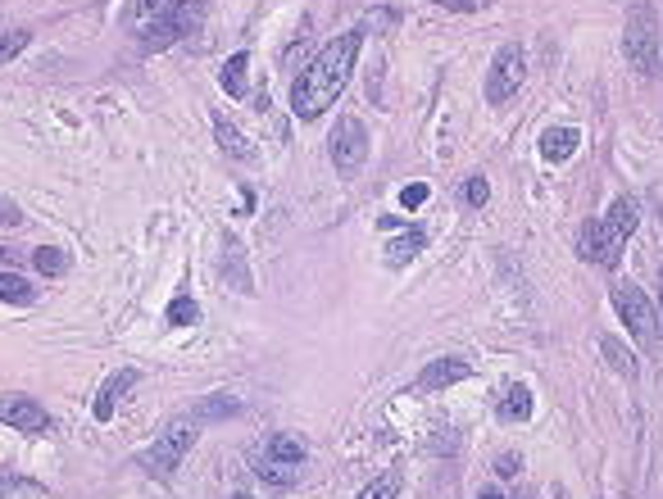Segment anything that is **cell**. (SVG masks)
<instances>
[{"label":"cell","mask_w":663,"mask_h":499,"mask_svg":"<svg viewBox=\"0 0 663 499\" xmlns=\"http://www.w3.org/2000/svg\"><path fill=\"white\" fill-rule=\"evenodd\" d=\"M164 318H169V327H196L200 323V304L191 300V295H173L169 309H164Z\"/></svg>","instance_id":"obj_25"},{"label":"cell","mask_w":663,"mask_h":499,"mask_svg":"<svg viewBox=\"0 0 663 499\" xmlns=\"http://www.w3.org/2000/svg\"><path fill=\"white\" fill-rule=\"evenodd\" d=\"M523 499H536V495H532V490H527V495H523Z\"/></svg>","instance_id":"obj_39"},{"label":"cell","mask_w":663,"mask_h":499,"mask_svg":"<svg viewBox=\"0 0 663 499\" xmlns=\"http://www.w3.org/2000/svg\"><path fill=\"white\" fill-rule=\"evenodd\" d=\"M523 78H527V55H523L518 41H509V46H500L495 59H491V73H486V100H491V105L514 100L518 87H523Z\"/></svg>","instance_id":"obj_4"},{"label":"cell","mask_w":663,"mask_h":499,"mask_svg":"<svg viewBox=\"0 0 663 499\" xmlns=\"http://www.w3.org/2000/svg\"><path fill=\"white\" fill-rule=\"evenodd\" d=\"M386 28H396V14H391V10H373V14H368V32H386Z\"/></svg>","instance_id":"obj_32"},{"label":"cell","mask_w":663,"mask_h":499,"mask_svg":"<svg viewBox=\"0 0 663 499\" xmlns=\"http://www.w3.org/2000/svg\"><path fill=\"white\" fill-rule=\"evenodd\" d=\"M228 268V277H232V286H237L241 295H250L255 286H250V273H246V259H241V241L237 236H223V255H218V273Z\"/></svg>","instance_id":"obj_16"},{"label":"cell","mask_w":663,"mask_h":499,"mask_svg":"<svg viewBox=\"0 0 663 499\" xmlns=\"http://www.w3.org/2000/svg\"><path fill=\"white\" fill-rule=\"evenodd\" d=\"M427 196H432V191H427L423 182H409L405 191H400V205H405V209H423V205H427Z\"/></svg>","instance_id":"obj_30"},{"label":"cell","mask_w":663,"mask_h":499,"mask_svg":"<svg viewBox=\"0 0 663 499\" xmlns=\"http://www.w3.org/2000/svg\"><path fill=\"white\" fill-rule=\"evenodd\" d=\"M32 46V32L28 28H14V32H0V69L10 64V59H19L23 50Z\"/></svg>","instance_id":"obj_28"},{"label":"cell","mask_w":663,"mask_h":499,"mask_svg":"<svg viewBox=\"0 0 663 499\" xmlns=\"http://www.w3.org/2000/svg\"><path fill=\"white\" fill-rule=\"evenodd\" d=\"M368 159V128L359 123L355 114L337 118V128H332V164H337L341 177H355Z\"/></svg>","instance_id":"obj_6"},{"label":"cell","mask_w":663,"mask_h":499,"mask_svg":"<svg viewBox=\"0 0 663 499\" xmlns=\"http://www.w3.org/2000/svg\"><path fill=\"white\" fill-rule=\"evenodd\" d=\"M459 196H464L468 209H482L486 200H491V186H486V177L477 173V177H468V182H464V191H459Z\"/></svg>","instance_id":"obj_29"},{"label":"cell","mask_w":663,"mask_h":499,"mask_svg":"<svg viewBox=\"0 0 663 499\" xmlns=\"http://www.w3.org/2000/svg\"><path fill=\"white\" fill-rule=\"evenodd\" d=\"M609 300H614L618 318L627 323V332H632L636 341H654V336H659V327H654V323H659V314H654V304L645 300L641 286H632V282H614Z\"/></svg>","instance_id":"obj_5"},{"label":"cell","mask_w":663,"mask_h":499,"mask_svg":"<svg viewBox=\"0 0 663 499\" xmlns=\"http://www.w3.org/2000/svg\"><path fill=\"white\" fill-rule=\"evenodd\" d=\"M518 468H523V459H518V454H500V459H495V477H500V481L518 477Z\"/></svg>","instance_id":"obj_31"},{"label":"cell","mask_w":663,"mask_h":499,"mask_svg":"<svg viewBox=\"0 0 663 499\" xmlns=\"http://www.w3.org/2000/svg\"><path fill=\"white\" fill-rule=\"evenodd\" d=\"M468 377H473V363L468 359H432L423 368V377H418V391H446V386L468 382Z\"/></svg>","instance_id":"obj_12"},{"label":"cell","mask_w":663,"mask_h":499,"mask_svg":"<svg viewBox=\"0 0 663 499\" xmlns=\"http://www.w3.org/2000/svg\"><path fill=\"white\" fill-rule=\"evenodd\" d=\"M623 55L636 73H659V14L650 0H632L623 23Z\"/></svg>","instance_id":"obj_3"},{"label":"cell","mask_w":663,"mask_h":499,"mask_svg":"<svg viewBox=\"0 0 663 499\" xmlns=\"http://www.w3.org/2000/svg\"><path fill=\"white\" fill-rule=\"evenodd\" d=\"M200 14H205V10H200V0H191L187 10L169 14V19H164V23H155V28H150V32H141V46H146V50H164V46H173V41H178V37H187V32L196 28V23H200Z\"/></svg>","instance_id":"obj_8"},{"label":"cell","mask_w":663,"mask_h":499,"mask_svg":"<svg viewBox=\"0 0 663 499\" xmlns=\"http://www.w3.org/2000/svg\"><path fill=\"white\" fill-rule=\"evenodd\" d=\"M228 499H255V495H241V490H237V495H228Z\"/></svg>","instance_id":"obj_38"},{"label":"cell","mask_w":663,"mask_h":499,"mask_svg":"<svg viewBox=\"0 0 663 499\" xmlns=\"http://www.w3.org/2000/svg\"><path fill=\"white\" fill-rule=\"evenodd\" d=\"M0 223H5V227H19L23 223L19 205H14V200H5V196H0Z\"/></svg>","instance_id":"obj_33"},{"label":"cell","mask_w":663,"mask_h":499,"mask_svg":"<svg viewBox=\"0 0 663 499\" xmlns=\"http://www.w3.org/2000/svg\"><path fill=\"white\" fill-rule=\"evenodd\" d=\"M200 427H205V422H200L191 409L178 413V418H169V422H164V431L155 436V445L141 454V468H146L155 481H173V472L187 463V454H191V445H196Z\"/></svg>","instance_id":"obj_2"},{"label":"cell","mask_w":663,"mask_h":499,"mask_svg":"<svg viewBox=\"0 0 663 499\" xmlns=\"http://www.w3.org/2000/svg\"><path fill=\"white\" fill-rule=\"evenodd\" d=\"M255 472H259V481H268V486H296V477H300V468H291V463H273V459L255 463Z\"/></svg>","instance_id":"obj_27"},{"label":"cell","mask_w":663,"mask_h":499,"mask_svg":"<svg viewBox=\"0 0 663 499\" xmlns=\"http://www.w3.org/2000/svg\"><path fill=\"white\" fill-rule=\"evenodd\" d=\"M482 499H505V495H500L495 486H486V490H482Z\"/></svg>","instance_id":"obj_36"},{"label":"cell","mask_w":663,"mask_h":499,"mask_svg":"<svg viewBox=\"0 0 663 499\" xmlns=\"http://www.w3.org/2000/svg\"><path fill=\"white\" fill-rule=\"evenodd\" d=\"M500 418H505V422H527V418H532V391H527V386H514V391L500 400Z\"/></svg>","instance_id":"obj_22"},{"label":"cell","mask_w":663,"mask_h":499,"mask_svg":"<svg viewBox=\"0 0 663 499\" xmlns=\"http://www.w3.org/2000/svg\"><path fill=\"white\" fill-rule=\"evenodd\" d=\"M423 245H427V232H423V227H409L405 236H396V241L386 245V264H391V268L409 264V259H414L418 250H423Z\"/></svg>","instance_id":"obj_18"},{"label":"cell","mask_w":663,"mask_h":499,"mask_svg":"<svg viewBox=\"0 0 663 499\" xmlns=\"http://www.w3.org/2000/svg\"><path fill=\"white\" fill-rule=\"evenodd\" d=\"M187 5H191V0H132L128 14H123V23H128V28L141 37V32H150L155 23H164L169 14L187 10Z\"/></svg>","instance_id":"obj_10"},{"label":"cell","mask_w":663,"mask_h":499,"mask_svg":"<svg viewBox=\"0 0 663 499\" xmlns=\"http://www.w3.org/2000/svg\"><path fill=\"white\" fill-rule=\"evenodd\" d=\"M268 459H273V463H291V468H300V463L309 459V445L300 441V436H291V431H278V436L268 441Z\"/></svg>","instance_id":"obj_17"},{"label":"cell","mask_w":663,"mask_h":499,"mask_svg":"<svg viewBox=\"0 0 663 499\" xmlns=\"http://www.w3.org/2000/svg\"><path fill=\"white\" fill-rule=\"evenodd\" d=\"M32 268L41 277H64L69 273V255H64L60 245H41V250H32Z\"/></svg>","instance_id":"obj_21"},{"label":"cell","mask_w":663,"mask_h":499,"mask_svg":"<svg viewBox=\"0 0 663 499\" xmlns=\"http://www.w3.org/2000/svg\"><path fill=\"white\" fill-rule=\"evenodd\" d=\"M10 264H14V250H5V245H0V273H10Z\"/></svg>","instance_id":"obj_35"},{"label":"cell","mask_w":663,"mask_h":499,"mask_svg":"<svg viewBox=\"0 0 663 499\" xmlns=\"http://www.w3.org/2000/svg\"><path fill=\"white\" fill-rule=\"evenodd\" d=\"M214 137H218V146H223V155H232V159H241V164H255L259 159V150L250 146L246 137H241L237 128H232L223 114H214Z\"/></svg>","instance_id":"obj_15"},{"label":"cell","mask_w":663,"mask_h":499,"mask_svg":"<svg viewBox=\"0 0 663 499\" xmlns=\"http://www.w3.org/2000/svg\"><path fill=\"white\" fill-rule=\"evenodd\" d=\"M636 223H641V205H636L632 196H618L614 205H609V214L600 218V227H604V232H609V241H614L618 250H623V245H627V236L636 232Z\"/></svg>","instance_id":"obj_11"},{"label":"cell","mask_w":663,"mask_h":499,"mask_svg":"<svg viewBox=\"0 0 663 499\" xmlns=\"http://www.w3.org/2000/svg\"><path fill=\"white\" fill-rule=\"evenodd\" d=\"M600 350H604V359H609V368H614V372H623V377H636V354L627 350V345H618L614 336H604Z\"/></svg>","instance_id":"obj_26"},{"label":"cell","mask_w":663,"mask_h":499,"mask_svg":"<svg viewBox=\"0 0 663 499\" xmlns=\"http://www.w3.org/2000/svg\"><path fill=\"white\" fill-rule=\"evenodd\" d=\"M0 422L10 431H23V436H41L50 427V413L32 395H0Z\"/></svg>","instance_id":"obj_7"},{"label":"cell","mask_w":663,"mask_h":499,"mask_svg":"<svg viewBox=\"0 0 663 499\" xmlns=\"http://www.w3.org/2000/svg\"><path fill=\"white\" fill-rule=\"evenodd\" d=\"M191 413H196L200 422H223V418H237L241 400H237V395H209V400L191 404Z\"/></svg>","instance_id":"obj_19"},{"label":"cell","mask_w":663,"mask_h":499,"mask_svg":"<svg viewBox=\"0 0 663 499\" xmlns=\"http://www.w3.org/2000/svg\"><path fill=\"white\" fill-rule=\"evenodd\" d=\"M577 146H582V132H577V128H545L541 132V155L550 159V164H564V159H573Z\"/></svg>","instance_id":"obj_14"},{"label":"cell","mask_w":663,"mask_h":499,"mask_svg":"<svg viewBox=\"0 0 663 499\" xmlns=\"http://www.w3.org/2000/svg\"><path fill=\"white\" fill-rule=\"evenodd\" d=\"M432 5H446V10H459V14H473L477 0H432Z\"/></svg>","instance_id":"obj_34"},{"label":"cell","mask_w":663,"mask_h":499,"mask_svg":"<svg viewBox=\"0 0 663 499\" xmlns=\"http://www.w3.org/2000/svg\"><path fill=\"white\" fill-rule=\"evenodd\" d=\"M0 300L32 304V300H37V286H32L28 277H19V273H0Z\"/></svg>","instance_id":"obj_23"},{"label":"cell","mask_w":663,"mask_h":499,"mask_svg":"<svg viewBox=\"0 0 663 499\" xmlns=\"http://www.w3.org/2000/svg\"><path fill=\"white\" fill-rule=\"evenodd\" d=\"M659 291H663V268H659ZM659 327H663V300H659Z\"/></svg>","instance_id":"obj_37"},{"label":"cell","mask_w":663,"mask_h":499,"mask_svg":"<svg viewBox=\"0 0 663 499\" xmlns=\"http://www.w3.org/2000/svg\"><path fill=\"white\" fill-rule=\"evenodd\" d=\"M246 69H250V55H246V50H237V55L223 64V73H218V82H223V91H228L232 100L246 96Z\"/></svg>","instance_id":"obj_20"},{"label":"cell","mask_w":663,"mask_h":499,"mask_svg":"<svg viewBox=\"0 0 663 499\" xmlns=\"http://www.w3.org/2000/svg\"><path fill=\"white\" fill-rule=\"evenodd\" d=\"M137 386V372L132 368H119L114 377H109L105 386H100V395H96V404H91V413H96V422H109L114 418V409H119V400Z\"/></svg>","instance_id":"obj_13"},{"label":"cell","mask_w":663,"mask_h":499,"mask_svg":"<svg viewBox=\"0 0 663 499\" xmlns=\"http://www.w3.org/2000/svg\"><path fill=\"white\" fill-rule=\"evenodd\" d=\"M577 255L591 259V264H600V268H614L618 259H623V250L609 241V232L600 227V218H591V223L582 227V236H577Z\"/></svg>","instance_id":"obj_9"},{"label":"cell","mask_w":663,"mask_h":499,"mask_svg":"<svg viewBox=\"0 0 663 499\" xmlns=\"http://www.w3.org/2000/svg\"><path fill=\"white\" fill-rule=\"evenodd\" d=\"M359 46H364V28H350L327 41L314 55V64L291 82V114L309 123V118L327 114V105H337V96L346 91L350 73L359 64Z\"/></svg>","instance_id":"obj_1"},{"label":"cell","mask_w":663,"mask_h":499,"mask_svg":"<svg viewBox=\"0 0 663 499\" xmlns=\"http://www.w3.org/2000/svg\"><path fill=\"white\" fill-rule=\"evenodd\" d=\"M400 481H405V477H400V468H386L382 477L368 481V486L359 490L355 499H396V495H400Z\"/></svg>","instance_id":"obj_24"}]
</instances>
